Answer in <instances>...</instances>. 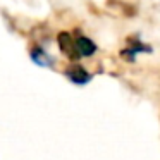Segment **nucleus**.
Returning <instances> with one entry per match:
<instances>
[{"label":"nucleus","mask_w":160,"mask_h":160,"mask_svg":"<svg viewBox=\"0 0 160 160\" xmlns=\"http://www.w3.org/2000/svg\"><path fill=\"white\" fill-rule=\"evenodd\" d=\"M64 76H66L72 84H78V86L88 84L91 81V78H93L91 72H88L83 66H79V64H76V62L71 64V66H67L66 69H64Z\"/></svg>","instance_id":"f03ea898"},{"label":"nucleus","mask_w":160,"mask_h":160,"mask_svg":"<svg viewBox=\"0 0 160 160\" xmlns=\"http://www.w3.org/2000/svg\"><path fill=\"white\" fill-rule=\"evenodd\" d=\"M126 47L129 50H132L134 53H152L153 52L152 47L148 43L141 42L138 36H129V38H126Z\"/></svg>","instance_id":"39448f33"},{"label":"nucleus","mask_w":160,"mask_h":160,"mask_svg":"<svg viewBox=\"0 0 160 160\" xmlns=\"http://www.w3.org/2000/svg\"><path fill=\"white\" fill-rule=\"evenodd\" d=\"M121 57L126 60V62H134V57H136V53L132 52V50H129L128 47H126L124 50H121Z\"/></svg>","instance_id":"423d86ee"},{"label":"nucleus","mask_w":160,"mask_h":160,"mask_svg":"<svg viewBox=\"0 0 160 160\" xmlns=\"http://www.w3.org/2000/svg\"><path fill=\"white\" fill-rule=\"evenodd\" d=\"M29 57H31V60L36 64V66H40V67L52 69V67L55 66V59H53V57L40 45H35L31 50H29Z\"/></svg>","instance_id":"7ed1b4c3"},{"label":"nucleus","mask_w":160,"mask_h":160,"mask_svg":"<svg viewBox=\"0 0 160 160\" xmlns=\"http://www.w3.org/2000/svg\"><path fill=\"white\" fill-rule=\"evenodd\" d=\"M76 48H78V52H79L81 57H91V55L97 53L98 47H97V43H95L93 40H90L88 36L79 35L76 38Z\"/></svg>","instance_id":"20e7f679"},{"label":"nucleus","mask_w":160,"mask_h":160,"mask_svg":"<svg viewBox=\"0 0 160 160\" xmlns=\"http://www.w3.org/2000/svg\"><path fill=\"white\" fill-rule=\"evenodd\" d=\"M57 43H59V48L62 52V55H66L71 62H76L79 60V52L76 48V38H72L69 31H60L57 35Z\"/></svg>","instance_id":"f257e3e1"}]
</instances>
